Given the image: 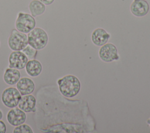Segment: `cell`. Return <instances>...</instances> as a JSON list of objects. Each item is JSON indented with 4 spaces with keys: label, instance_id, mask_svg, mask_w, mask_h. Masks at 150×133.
Returning a JSON list of instances; mask_svg holds the SVG:
<instances>
[{
    "label": "cell",
    "instance_id": "e0dca14e",
    "mask_svg": "<svg viewBox=\"0 0 150 133\" xmlns=\"http://www.w3.org/2000/svg\"><path fill=\"white\" fill-rule=\"evenodd\" d=\"M12 132L13 133H33V131L29 125L23 123L15 127Z\"/></svg>",
    "mask_w": 150,
    "mask_h": 133
},
{
    "label": "cell",
    "instance_id": "9c48e42d",
    "mask_svg": "<svg viewBox=\"0 0 150 133\" xmlns=\"http://www.w3.org/2000/svg\"><path fill=\"white\" fill-rule=\"evenodd\" d=\"M37 100L36 97L32 94L22 96L18 107L26 113L35 112L36 110Z\"/></svg>",
    "mask_w": 150,
    "mask_h": 133
},
{
    "label": "cell",
    "instance_id": "ffe728a7",
    "mask_svg": "<svg viewBox=\"0 0 150 133\" xmlns=\"http://www.w3.org/2000/svg\"><path fill=\"white\" fill-rule=\"evenodd\" d=\"M3 118V112L1 110H0V120H2Z\"/></svg>",
    "mask_w": 150,
    "mask_h": 133
},
{
    "label": "cell",
    "instance_id": "5b68a950",
    "mask_svg": "<svg viewBox=\"0 0 150 133\" xmlns=\"http://www.w3.org/2000/svg\"><path fill=\"white\" fill-rule=\"evenodd\" d=\"M22 96L16 87H9L6 88L1 94V101L3 104L9 108L18 106Z\"/></svg>",
    "mask_w": 150,
    "mask_h": 133
},
{
    "label": "cell",
    "instance_id": "30bf717a",
    "mask_svg": "<svg viewBox=\"0 0 150 133\" xmlns=\"http://www.w3.org/2000/svg\"><path fill=\"white\" fill-rule=\"evenodd\" d=\"M16 87L19 91L21 96L32 94L35 89L34 81L29 77H21L16 84Z\"/></svg>",
    "mask_w": 150,
    "mask_h": 133
},
{
    "label": "cell",
    "instance_id": "7a4b0ae2",
    "mask_svg": "<svg viewBox=\"0 0 150 133\" xmlns=\"http://www.w3.org/2000/svg\"><path fill=\"white\" fill-rule=\"evenodd\" d=\"M27 36L28 45L37 50L44 49L47 45L48 35L41 28L35 27L28 33Z\"/></svg>",
    "mask_w": 150,
    "mask_h": 133
},
{
    "label": "cell",
    "instance_id": "2e32d148",
    "mask_svg": "<svg viewBox=\"0 0 150 133\" xmlns=\"http://www.w3.org/2000/svg\"><path fill=\"white\" fill-rule=\"evenodd\" d=\"M22 51L29 60L35 59L38 54V50L29 45H28Z\"/></svg>",
    "mask_w": 150,
    "mask_h": 133
},
{
    "label": "cell",
    "instance_id": "8992f818",
    "mask_svg": "<svg viewBox=\"0 0 150 133\" xmlns=\"http://www.w3.org/2000/svg\"><path fill=\"white\" fill-rule=\"evenodd\" d=\"M98 54L101 60L105 62H111L120 58L116 46L112 43H105L101 46Z\"/></svg>",
    "mask_w": 150,
    "mask_h": 133
},
{
    "label": "cell",
    "instance_id": "6da1fadb",
    "mask_svg": "<svg viewBox=\"0 0 150 133\" xmlns=\"http://www.w3.org/2000/svg\"><path fill=\"white\" fill-rule=\"evenodd\" d=\"M57 83L60 93L66 97H73L80 91V82L75 76L66 75L59 79Z\"/></svg>",
    "mask_w": 150,
    "mask_h": 133
},
{
    "label": "cell",
    "instance_id": "44dd1931",
    "mask_svg": "<svg viewBox=\"0 0 150 133\" xmlns=\"http://www.w3.org/2000/svg\"><path fill=\"white\" fill-rule=\"evenodd\" d=\"M146 122L149 125V126H150V118L149 119V120H147V121H146Z\"/></svg>",
    "mask_w": 150,
    "mask_h": 133
},
{
    "label": "cell",
    "instance_id": "d6986e66",
    "mask_svg": "<svg viewBox=\"0 0 150 133\" xmlns=\"http://www.w3.org/2000/svg\"><path fill=\"white\" fill-rule=\"evenodd\" d=\"M40 2H42L43 4H44L45 5H51L54 0H39Z\"/></svg>",
    "mask_w": 150,
    "mask_h": 133
},
{
    "label": "cell",
    "instance_id": "4fadbf2b",
    "mask_svg": "<svg viewBox=\"0 0 150 133\" xmlns=\"http://www.w3.org/2000/svg\"><path fill=\"white\" fill-rule=\"evenodd\" d=\"M21 77V74L19 70L14 68L8 67L4 71L3 79L6 84L13 86L17 83Z\"/></svg>",
    "mask_w": 150,
    "mask_h": 133
},
{
    "label": "cell",
    "instance_id": "9a60e30c",
    "mask_svg": "<svg viewBox=\"0 0 150 133\" xmlns=\"http://www.w3.org/2000/svg\"><path fill=\"white\" fill-rule=\"evenodd\" d=\"M29 10L34 18L42 15L46 10V5L39 0H32L29 4Z\"/></svg>",
    "mask_w": 150,
    "mask_h": 133
},
{
    "label": "cell",
    "instance_id": "ba28073f",
    "mask_svg": "<svg viewBox=\"0 0 150 133\" xmlns=\"http://www.w3.org/2000/svg\"><path fill=\"white\" fill-rule=\"evenodd\" d=\"M26 120V112L16 107L11 108L6 114L8 122L13 127H16L25 123Z\"/></svg>",
    "mask_w": 150,
    "mask_h": 133
},
{
    "label": "cell",
    "instance_id": "3957f363",
    "mask_svg": "<svg viewBox=\"0 0 150 133\" xmlns=\"http://www.w3.org/2000/svg\"><path fill=\"white\" fill-rule=\"evenodd\" d=\"M15 26L18 31L28 34L35 28L36 20L31 14L19 12L17 15Z\"/></svg>",
    "mask_w": 150,
    "mask_h": 133
},
{
    "label": "cell",
    "instance_id": "8fae6325",
    "mask_svg": "<svg viewBox=\"0 0 150 133\" xmlns=\"http://www.w3.org/2000/svg\"><path fill=\"white\" fill-rule=\"evenodd\" d=\"M130 10L134 16L141 17L148 13L149 6L145 0H134L131 5Z\"/></svg>",
    "mask_w": 150,
    "mask_h": 133
},
{
    "label": "cell",
    "instance_id": "5bb4252c",
    "mask_svg": "<svg viewBox=\"0 0 150 133\" xmlns=\"http://www.w3.org/2000/svg\"><path fill=\"white\" fill-rule=\"evenodd\" d=\"M25 68L27 74L33 77L39 76L43 70L42 64L39 60L36 59L28 60Z\"/></svg>",
    "mask_w": 150,
    "mask_h": 133
},
{
    "label": "cell",
    "instance_id": "52a82bcc",
    "mask_svg": "<svg viewBox=\"0 0 150 133\" xmlns=\"http://www.w3.org/2000/svg\"><path fill=\"white\" fill-rule=\"evenodd\" d=\"M28 61V58L22 51H12L8 57V67L22 70Z\"/></svg>",
    "mask_w": 150,
    "mask_h": 133
},
{
    "label": "cell",
    "instance_id": "277c9868",
    "mask_svg": "<svg viewBox=\"0 0 150 133\" xmlns=\"http://www.w3.org/2000/svg\"><path fill=\"white\" fill-rule=\"evenodd\" d=\"M28 45V36L26 33L18 31L16 29L12 30L8 39V45L13 51H22Z\"/></svg>",
    "mask_w": 150,
    "mask_h": 133
},
{
    "label": "cell",
    "instance_id": "ac0fdd59",
    "mask_svg": "<svg viewBox=\"0 0 150 133\" xmlns=\"http://www.w3.org/2000/svg\"><path fill=\"white\" fill-rule=\"evenodd\" d=\"M6 131V126L4 121L0 120V133H5Z\"/></svg>",
    "mask_w": 150,
    "mask_h": 133
},
{
    "label": "cell",
    "instance_id": "7c38bea8",
    "mask_svg": "<svg viewBox=\"0 0 150 133\" xmlns=\"http://www.w3.org/2000/svg\"><path fill=\"white\" fill-rule=\"evenodd\" d=\"M110 35L103 28H97L95 29L91 34V40L93 43L98 46H101L105 44Z\"/></svg>",
    "mask_w": 150,
    "mask_h": 133
},
{
    "label": "cell",
    "instance_id": "7402d4cb",
    "mask_svg": "<svg viewBox=\"0 0 150 133\" xmlns=\"http://www.w3.org/2000/svg\"><path fill=\"white\" fill-rule=\"evenodd\" d=\"M0 47H1V42H0Z\"/></svg>",
    "mask_w": 150,
    "mask_h": 133
}]
</instances>
